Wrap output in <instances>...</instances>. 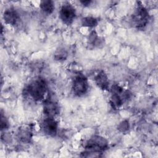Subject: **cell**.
<instances>
[{"label": "cell", "mask_w": 158, "mask_h": 158, "mask_svg": "<svg viewBox=\"0 0 158 158\" xmlns=\"http://www.w3.org/2000/svg\"><path fill=\"white\" fill-rule=\"evenodd\" d=\"M108 146L109 143L107 140L100 136H94L90 138L85 144L86 151L100 153L106 150Z\"/></svg>", "instance_id": "7a4b0ae2"}, {"label": "cell", "mask_w": 158, "mask_h": 158, "mask_svg": "<svg viewBox=\"0 0 158 158\" xmlns=\"http://www.w3.org/2000/svg\"><path fill=\"white\" fill-rule=\"evenodd\" d=\"M72 91L77 96H83L88 91L89 85L87 78L81 73L74 76L72 80Z\"/></svg>", "instance_id": "277c9868"}, {"label": "cell", "mask_w": 158, "mask_h": 158, "mask_svg": "<svg viewBox=\"0 0 158 158\" xmlns=\"http://www.w3.org/2000/svg\"><path fill=\"white\" fill-rule=\"evenodd\" d=\"M3 18L6 23L13 26L17 25L20 20L19 14L14 8L6 9L4 12Z\"/></svg>", "instance_id": "9c48e42d"}, {"label": "cell", "mask_w": 158, "mask_h": 158, "mask_svg": "<svg viewBox=\"0 0 158 158\" xmlns=\"http://www.w3.org/2000/svg\"><path fill=\"white\" fill-rule=\"evenodd\" d=\"M128 93L123 91V89L117 85H114L111 87L110 104L115 109H118L123 104V101L128 98Z\"/></svg>", "instance_id": "5b68a950"}, {"label": "cell", "mask_w": 158, "mask_h": 158, "mask_svg": "<svg viewBox=\"0 0 158 158\" xmlns=\"http://www.w3.org/2000/svg\"><path fill=\"white\" fill-rule=\"evenodd\" d=\"M40 6L41 10L46 14H52L55 9L54 2L50 0L41 1Z\"/></svg>", "instance_id": "7c38bea8"}, {"label": "cell", "mask_w": 158, "mask_h": 158, "mask_svg": "<svg viewBox=\"0 0 158 158\" xmlns=\"http://www.w3.org/2000/svg\"><path fill=\"white\" fill-rule=\"evenodd\" d=\"M99 38L97 35V34L96 33L95 31H92L89 36V38H88V41L89 43L90 44H91L92 45H96L98 44V43L99 42Z\"/></svg>", "instance_id": "9a60e30c"}, {"label": "cell", "mask_w": 158, "mask_h": 158, "mask_svg": "<svg viewBox=\"0 0 158 158\" xmlns=\"http://www.w3.org/2000/svg\"><path fill=\"white\" fill-rule=\"evenodd\" d=\"M41 128L43 133L50 136H54L57 133L58 124L54 117H46L41 123Z\"/></svg>", "instance_id": "52a82bcc"}, {"label": "cell", "mask_w": 158, "mask_h": 158, "mask_svg": "<svg viewBox=\"0 0 158 158\" xmlns=\"http://www.w3.org/2000/svg\"><path fill=\"white\" fill-rule=\"evenodd\" d=\"M17 139L21 143H30L32 138V133L31 129L27 127L19 128L17 133Z\"/></svg>", "instance_id": "8fae6325"}, {"label": "cell", "mask_w": 158, "mask_h": 158, "mask_svg": "<svg viewBox=\"0 0 158 158\" xmlns=\"http://www.w3.org/2000/svg\"><path fill=\"white\" fill-rule=\"evenodd\" d=\"M149 15L147 9L139 2L132 17V21L136 28H144L149 22Z\"/></svg>", "instance_id": "3957f363"}, {"label": "cell", "mask_w": 158, "mask_h": 158, "mask_svg": "<svg viewBox=\"0 0 158 158\" xmlns=\"http://www.w3.org/2000/svg\"><path fill=\"white\" fill-rule=\"evenodd\" d=\"M76 17V10L74 7L69 3L62 6L59 10V17L62 22L66 25H70Z\"/></svg>", "instance_id": "8992f818"}, {"label": "cell", "mask_w": 158, "mask_h": 158, "mask_svg": "<svg viewBox=\"0 0 158 158\" xmlns=\"http://www.w3.org/2000/svg\"><path fill=\"white\" fill-rule=\"evenodd\" d=\"M67 57V52L64 49H58L54 54V59L58 61L64 60Z\"/></svg>", "instance_id": "5bb4252c"}, {"label": "cell", "mask_w": 158, "mask_h": 158, "mask_svg": "<svg viewBox=\"0 0 158 158\" xmlns=\"http://www.w3.org/2000/svg\"><path fill=\"white\" fill-rule=\"evenodd\" d=\"M59 104L51 97L45 99L43 104V112L46 117H54L59 114Z\"/></svg>", "instance_id": "ba28073f"}, {"label": "cell", "mask_w": 158, "mask_h": 158, "mask_svg": "<svg viewBox=\"0 0 158 158\" xmlns=\"http://www.w3.org/2000/svg\"><path fill=\"white\" fill-rule=\"evenodd\" d=\"M94 81L96 85L102 90H107L109 88V79L104 71H100L96 74L94 77Z\"/></svg>", "instance_id": "30bf717a"}, {"label": "cell", "mask_w": 158, "mask_h": 158, "mask_svg": "<svg viewBox=\"0 0 158 158\" xmlns=\"http://www.w3.org/2000/svg\"><path fill=\"white\" fill-rule=\"evenodd\" d=\"M80 2L85 6H89L91 2L92 1H80Z\"/></svg>", "instance_id": "ac0fdd59"}, {"label": "cell", "mask_w": 158, "mask_h": 158, "mask_svg": "<svg viewBox=\"0 0 158 158\" xmlns=\"http://www.w3.org/2000/svg\"><path fill=\"white\" fill-rule=\"evenodd\" d=\"M9 127V122L6 118V117L3 115V114L1 112V128L2 131L3 130L7 129Z\"/></svg>", "instance_id": "2e32d148"}, {"label": "cell", "mask_w": 158, "mask_h": 158, "mask_svg": "<svg viewBox=\"0 0 158 158\" xmlns=\"http://www.w3.org/2000/svg\"><path fill=\"white\" fill-rule=\"evenodd\" d=\"M81 23L83 27H94L97 25L98 21V19L93 17H85L81 19Z\"/></svg>", "instance_id": "4fadbf2b"}, {"label": "cell", "mask_w": 158, "mask_h": 158, "mask_svg": "<svg viewBox=\"0 0 158 158\" xmlns=\"http://www.w3.org/2000/svg\"><path fill=\"white\" fill-rule=\"evenodd\" d=\"M47 92V82L41 77H38L33 80L27 88V93L35 101H41L44 100Z\"/></svg>", "instance_id": "6da1fadb"}, {"label": "cell", "mask_w": 158, "mask_h": 158, "mask_svg": "<svg viewBox=\"0 0 158 158\" xmlns=\"http://www.w3.org/2000/svg\"><path fill=\"white\" fill-rule=\"evenodd\" d=\"M118 129L120 131H122V132H125V131H128V129H129V124H128V122L127 121H126V120L122 122L119 124V125H118Z\"/></svg>", "instance_id": "e0dca14e"}]
</instances>
